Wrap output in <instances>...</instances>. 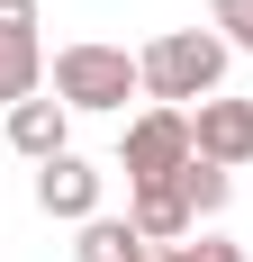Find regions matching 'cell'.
Returning <instances> with one entry per match:
<instances>
[{"instance_id":"cell-1","label":"cell","mask_w":253,"mask_h":262,"mask_svg":"<svg viewBox=\"0 0 253 262\" xmlns=\"http://www.w3.org/2000/svg\"><path fill=\"white\" fill-rule=\"evenodd\" d=\"M226 63H235V46L217 27H163V36L136 54V81H145L154 108H199V100H217Z\"/></svg>"},{"instance_id":"cell-2","label":"cell","mask_w":253,"mask_h":262,"mask_svg":"<svg viewBox=\"0 0 253 262\" xmlns=\"http://www.w3.org/2000/svg\"><path fill=\"white\" fill-rule=\"evenodd\" d=\"M46 81H54V100L73 108H91V118H109V108H126L136 100V91H145V81H136V54L126 46H100V36H81V46H64L46 63Z\"/></svg>"},{"instance_id":"cell-3","label":"cell","mask_w":253,"mask_h":262,"mask_svg":"<svg viewBox=\"0 0 253 262\" xmlns=\"http://www.w3.org/2000/svg\"><path fill=\"white\" fill-rule=\"evenodd\" d=\"M181 163H190V108H136L118 136V172L126 190H145V181H181Z\"/></svg>"},{"instance_id":"cell-4","label":"cell","mask_w":253,"mask_h":262,"mask_svg":"<svg viewBox=\"0 0 253 262\" xmlns=\"http://www.w3.org/2000/svg\"><path fill=\"white\" fill-rule=\"evenodd\" d=\"M100 190H109V172H100L91 154H73V145H64L54 163H36V208H46V217H64V226L100 217Z\"/></svg>"},{"instance_id":"cell-5","label":"cell","mask_w":253,"mask_h":262,"mask_svg":"<svg viewBox=\"0 0 253 262\" xmlns=\"http://www.w3.org/2000/svg\"><path fill=\"white\" fill-rule=\"evenodd\" d=\"M190 154L226 163V172H244L253 163V100H235V91H217V100L190 108Z\"/></svg>"},{"instance_id":"cell-6","label":"cell","mask_w":253,"mask_h":262,"mask_svg":"<svg viewBox=\"0 0 253 262\" xmlns=\"http://www.w3.org/2000/svg\"><path fill=\"white\" fill-rule=\"evenodd\" d=\"M64 145H73V108H64V100H46V91H36V100H18V108H9V154L54 163Z\"/></svg>"},{"instance_id":"cell-7","label":"cell","mask_w":253,"mask_h":262,"mask_svg":"<svg viewBox=\"0 0 253 262\" xmlns=\"http://www.w3.org/2000/svg\"><path fill=\"white\" fill-rule=\"evenodd\" d=\"M126 226L145 244H190L199 235V217H190V199H181L172 181H145V190H126Z\"/></svg>"},{"instance_id":"cell-8","label":"cell","mask_w":253,"mask_h":262,"mask_svg":"<svg viewBox=\"0 0 253 262\" xmlns=\"http://www.w3.org/2000/svg\"><path fill=\"white\" fill-rule=\"evenodd\" d=\"M46 91V46H36V27H0V108H18Z\"/></svg>"},{"instance_id":"cell-9","label":"cell","mask_w":253,"mask_h":262,"mask_svg":"<svg viewBox=\"0 0 253 262\" xmlns=\"http://www.w3.org/2000/svg\"><path fill=\"white\" fill-rule=\"evenodd\" d=\"M73 262H154V244L126 226V217H81V244H73Z\"/></svg>"},{"instance_id":"cell-10","label":"cell","mask_w":253,"mask_h":262,"mask_svg":"<svg viewBox=\"0 0 253 262\" xmlns=\"http://www.w3.org/2000/svg\"><path fill=\"white\" fill-rule=\"evenodd\" d=\"M172 190L190 199V217H226V199H235V172H226V163H208V154H190Z\"/></svg>"},{"instance_id":"cell-11","label":"cell","mask_w":253,"mask_h":262,"mask_svg":"<svg viewBox=\"0 0 253 262\" xmlns=\"http://www.w3.org/2000/svg\"><path fill=\"white\" fill-rule=\"evenodd\" d=\"M154 262H244L235 235H190V244H154Z\"/></svg>"},{"instance_id":"cell-12","label":"cell","mask_w":253,"mask_h":262,"mask_svg":"<svg viewBox=\"0 0 253 262\" xmlns=\"http://www.w3.org/2000/svg\"><path fill=\"white\" fill-rule=\"evenodd\" d=\"M208 27H217L235 54H253V0H208Z\"/></svg>"}]
</instances>
